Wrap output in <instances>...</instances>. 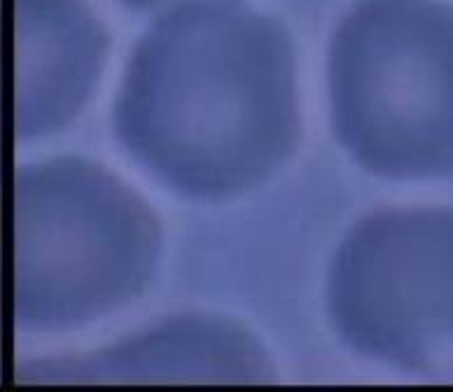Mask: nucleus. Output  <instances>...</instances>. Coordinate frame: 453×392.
I'll use <instances>...</instances> for the list:
<instances>
[{
  "instance_id": "nucleus-1",
  "label": "nucleus",
  "mask_w": 453,
  "mask_h": 392,
  "mask_svg": "<svg viewBox=\"0 0 453 392\" xmlns=\"http://www.w3.org/2000/svg\"><path fill=\"white\" fill-rule=\"evenodd\" d=\"M112 129L131 159L189 199L265 185L302 131L290 33L234 0L173 3L131 50Z\"/></svg>"
},
{
  "instance_id": "nucleus-2",
  "label": "nucleus",
  "mask_w": 453,
  "mask_h": 392,
  "mask_svg": "<svg viewBox=\"0 0 453 392\" xmlns=\"http://www.w3.org/2000/svg\"><path fill=\"white\" fill-rule=\"evenodd\" d=\"M162 250L159 219L96 161L58 157L14 173V322L64 332L142 295Z\"/></svg>"
},
{
  "instance_id": "nucleus-3",
  "label": "nucleus",
  "mask_w": 453,
  "mask_h": 392,
  "mask_svg": "<svg viewBox=\"0 0 453 392\" xmlns=\"http://www.w3.org/2000/svg\"><path fill=\"white\" fill-rule=\"evenodd\" d=\"M332 127L367 173L453 175V5L360 0L327 52Z\"/></svg>"
},
{
  "instance_id": "nucleus-4",
  "label": "nucleus",
  "mask_w": 453,
  "mask_h": 392,
  "mask_svg": "<svg viewBox=\"0 0 453 392\" xmlns=\"http://www.w3.org/2000/svg\"><path fill=\"white\" fill-rule=\"evenodd\" d=\"M327 315L369 360L434 372L453 362V208H383L339 243Z\"/></svg>"
},
{
  "instance_id": "nucleus-5",
  "label": "nucleus",
  "mask_w": 453,
  "mask_h": 392,
  "mask_svg": "<svg viewBox=\"0 0 453 392\" xmlns=\"http://www.w3.org/2000/svg\"><path fill=\"white\" fill-rule=\"evenodd\" d=\"M38 383H266L273 366L236 322L180 315L85 357L19 369Z\"/></svg>"
},
{
  "instance_id": "nucleus-6",
  "label": "nucleus",
  "mask_w": 453,
  "mask_h": 392,
  "mask_svg": "<svg viewBox=\"0 0 453 392\" xmlns=\"http://www.w3.org/2000/svg\"><path fill=\"white\" fill-rule=\"evenodd\" d=\"M14 131L52 134L89 98L111 45L82 0H14Z\"/></svg>"
},
{
  "instance_id": "nucleus-7",
  "label": "nucleus",
  "mask_w": 453,
  "mask_h": 392,
  "mask_svg": "<svg viewBox=\"0 0 453 392\" xmlns=\"http://www.w3.org/2000/svg\"><path fill=\"white\" fill-rule=\"evenodd\" d=\"M131 10H138V12H150V10H159V7L173 5L175 0H119Z\"/></svg>"
}]
</instances>
